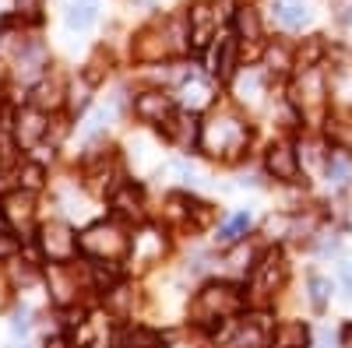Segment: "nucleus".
Wrapping results in <instances>:
<instances>
[{
  "mask_svg": "<svg viewBox=\"0 0 352 348\" xmlns=\"http://www.w3.org/2000/svg\"><path fill=\"white\" fill-rule=\"evenodd\" d=\"M250 130L247 124L240 120V116H232V113H215L212 120H204L201 124V152H208L215 159H232L243 144H247Z\"/></svg>",
  "mask_w": 352,
  "mask_h": 348,
  "instance_id": "nucleus-1",
  "label": "nucleus"
},
{
  "mask_svg": "<svg viewBox=\"0 0 352 348\" xmlns=\"http://www.w3.org/2000/svg\"><path fill=\"white\" fill-rule=\"evenodd\" d=\"M194 316L201 324L208 321H226V316H236L243 310V292L236 285H226V281H215V285H204L197 299H194Z\"/></svg>",
  "mask_w": 352,
  "mask_h": 348,
  "instance_id": "nucleus-2",
  "label": "nucleus"
},
{
  "mask_svg": "<svg viewBox=\"0 0 352 348\" xmlns=\"http://www.w3.org/2000/svg\"><path fill=\"white\" fill-rule=\"evenodd\" d=\"M78 246L85 253H92V257H102V260H116V257H124L131 240L124 236V229L116 225V222H96L92 229H85L81 232V240Z\"/></svg>",
  "mask_w": 352,
  "mask_h": 348,
  "instance_id": "nucleus-3",
  "label": "nucleus"
},
{
  "mask_svg": "<svg viewBox=\"0 0 352 348\" xmlns=\"http://www.w3.org/2000/svg\"><path fill=\"white\" fill-rule=\"evenodd\" d=\"M285 275H289V264H285L282 250H268V253L257 260V268H254V281H250L254 299L257 303H268L278 288L285 285Z\"/></svg>",
  "mask_w": 352,
  "mask_h": 348,
  "instance_id": "nucleus-4",
  "label": "nucleus"
},
{
  "mask_svg": "<svg viewBox=\"0 0 352 348\" xmlns=\"http://www.w3.org/2000/svg\"><path fill=\"white\" fill-rule=\"evenodd\" d=\"M187 25H190V43L194 49H204L212 43L215 28H219V8L212 0H197V4L187 8Z\"/></svg>",
  "mask_w": 352,
  "mask_h": 348,
  "instance_id": "nucleus-5",
  "label": "nucleus"
},
{
  "mask_svg": "<svg viewBox=\"0 0 352 348\" xmlns=\"http://www.w3.org/2000/svg\"><path fill=\"white\" fill-rule=\"evenodd\" d=\"M39 246H43V253L50 257V260H71L74 257V232L64 225V222H46L43 229H39Z\"/></svg>",
  "mask_w": 352,
  "mask_h": 348,
  "instance_id": "nucleus-6",
  "label": "nucleus"
},
{
  "mask_svg": "<svg viewBox=\"0 0 352 348\" xmlns=\"http://www.w3.org/2000/svg\"><path fill=\"white\" fill-rule=\"evenodd\" d=\"M275 327L268 324V316H247L236 324V334L229 338V348H268Z\"/></svg>",
  "mask_w": 352,
  "mask_h": 348,
  "instance_id": "nucleus-7",
  "label": "nucleus"
},
{
  "mask_svg": "<svg viewBox=\"0 0 352 348\" xmlns=\"http://www.w3.org/2000/svg\"><path fill=\"white\" fill-rule=\"evenodd\" d=\"M264 165H268V172L275 180H282V183H292L300 176V152L292 148V144H272L268 148V159H264Z\"/></svg>",
  "mask_w": 352,
  "mask_h": 348,
  "instance_id": "nucleus-8",
  "label": "nucleus"
},
{
  "mask_svg": "<svg viewBox=\"0 0 352 348\" xmlns=\"http://www.w3.org/2000/svg\"><path fill=\"white\" fill-rule=\"evenodd\" d=\"M296 102L303 113H314L324 106V78H320L317 67H303V78L296 84Z\"/></svg>",
  "mask_w": 352,
  "mask_h": 348,
  "instance_id": "nucleus-9",
  "label": "nucleus"
},
{
  "mask_svg": "<svg viewBox=\"0 0 352 348\" xmlns=\"http://www.w3.org/2000/svg\"><path fill=\"white\" fill-rule=\"evenodd\" d=\"M134 113L144 124H162L166 116H173V99L166 92H141L134 99Z\"/></svg>",
  "mask_w": 352,
  "mask_h": 348,
  "instance_id": "nucleus-10",
  "label": "nucleus"
},
{
  "mask_svg": "<svg viewBox=\"0 0 352 348\" xmlns=\"http://www.w3.org/2000/svg\"><path fill=\"white\" fill-rule=\"evenodd\" d=\"M14 134H18V144H21V148H32V144H36V141L46 134V124H43V109L28 106L25 113H18Z\"/></svg>",
  "mask_w": 352,
  "mask_h": 348,
  "instance_id": "nucleus-11",
  "label": "nucleus"
},
{
  "mask_svg": "<svg viewBox=\"0 0 352 348\" xmlns=\"http://www.w3.org/2000/svg\"><path fill=\"white\" fill-rule=\"evenodd\" d=\"M116 348H162V334L144 324H127L116 331Z\"/></svg>",
  "mask_w": 352,
  "mask_h": 348,
  "instance_id": "nucleus-12",
  "label": "nucleus"
},
{
  "mask_svg": "<svg viewBox=\"0 0 352 348\" xmlns=\"http://www.w3.org/2000/svg\"><path fill=\"white\" fill-rule=\"evenodd\" d=\"M159 127H162V134H166L173 144H190V141H201L197 124L190 120V116H184V113H173V116H166V120H162Z\"/></svg>",
  "mask_w": 352,
  "mask_h": 348,
  "instance_id": "nucleus-13",
  "label": "nucleus"
},
{
  "mask_svg": "<svg viewBox=\"0 0 352 348\" xmlns=\"http://www.w3.org/2000/svg\"><path fill=\"white\" fill-rule=\"evenodd\" d=\"M310 327L303 321H282L272 334V348H307Z\"/></svg>",
  "mask_w": 352,
  "mask_h": 348,
  "instance_id": "nucleus-14",
  "label": "nucleus"
},
{
  "mask_svg": "<svg viewBox=\"0 0 352 348\" xmlns=\"http://www.w3.org/2000/svg\"><path fill=\"white\" fill-rule=\"evenodd\" d=\"M32 194L28 190H14L4 197V218L14 222V225H32Z\"/></svg>",
  "mask_w": 352,
  "mask_h": 348,
  "instance_id": "nucleus-15",
  "label": "nucleus"
},
{
  "mask_svg": "<svg viewBox=\"0 0 352 348\" xmlns=\"http://www.w3.org/2000/svg\"><path fill=\"white\" fill-rule=\"evenodd\" d=\"M272 11H275L278 25H285V28H303L310 21V8L303 0H275Z\"/></svg>",
  "mask_w": 352,
  "mask_h": 348,
  "instance_id": "nucleus-16",
  "label": "nucleus"
},
{
  "mask_svg": "<svg viewBox=\"0 0 352 348\" xmlns=\"http://www.w3.org/2000/svg\"><path fill=\"white\" fill-rule=\"evenodd\" d=\"M60 102H64V84L56 81V78H46V81H39L36 89H32V106L43 109V113L46 109H56Z\"/></svg>",
  "mask_w": 352,
  "mask_h": 348,
  "instance_id": "nucleus-17",
  "label": "nucleus"
},
{
  "mask_svg": "<svg viewBox=\"0 0 352 348\" xmlns=\"http://www.w3.org/2000/svg\"><path fill=\"white\" fill-rule=\"evenodd\" d=\"M113 211L120 218H141V190L134 183H124L113 194Z\"/></svg>",
  "mask_w": 352,
  "mask_h": 348,
  "instance_id": "nucleus-18",
  "label": "nucleus"
},
{
  "mask_svg": "<svg viewBox=\"0 0 352 348\" xmlns=\"http://www.w3.org/2000/svg\"><path fill=\"white\" fill-rule=\"evenodd\" d=\"M215 78L229 81L232 71H236V39H219V53H215Z\"/></svg>",
  "mask_w": 352,
  "mask_h": 348,
  "instance_id": "nucleus-19",
  "label": "nucleus"
},
{
  "mask_svg": "<svg viewBox=\"0 0 352 348\" xmlns=\"http://www.w3.org/2000/svg\"><path fill=\"white\" fill-rule=\"evenodd\" d=\"M324 172H328V180H331L335 187H345V183L352 180V159L342 155V152H328V159H324Z\"/></svg>",
  "mask_w": 352,
  "mask_h": 348,
  "instance_id": "nucleus-20",
  "label": "nucleus"
},
{
  "mask_svg": "<svg viewBox=\"0 0 352 348\" xmlns=\"http://www.w3.org/2000/svg\"><path fill=\"white\" fill-rule=\"evenodd\" d=\"M96 11H99V4L96 0H71V8H67V28H88L96 21Z\"/></svg>",
  "mask_w": 352,
  "mask_h": 348,
  "instance_id": "nucleus-21",
  "label": "nucleus"
},
{
  "mask_svg": "<svg viewBox=\"0 0 352 348\" xmlns=\"http://www.w3.org/2000/svg\"><path fill=\"white\" fill-rule=\"evenodd\" d=\"M232 21H236V32H240V39H247V43H257V39L264 36L261 18H257V11H254V8H240Z\"/></svg>",
  "mask_w": 352,
  "mask_h": 348,
  "instance_id": "nucleus-22",
  "label": "nucleus"
},
{
  "mask_svg": "<svg viewBox=\"0 0 352 348\" xmlns=\"http://www.w3.org/2000/svg\"><path fill=\"white\" fill-rule=\"evenodd\" d=\"M43 64H46V49L39 43H21V49H18V71L21 74H32Z\"/></svg>",
  "mask_w": 352,
  "mask_h": 348,
  "instance_id": "nucleus-23",
  "label": "nucleus"
},
{
  "mask_svg": "<svg viewBox=\"0 0 352 348\" xmlns=\"http://www.w3.org/2000/svg\"><path fill=\"white\" fill-rule=\"evenodd\" d=\"M247 229H250V211H240V215H232V218L219 229V240H222V243H236Z\"/></svg>",
  "mask_w": 352,
  "mask_h": 348,
  "instance_id": "nucleus-24",
  "label": "nucleus"
},
{
  "mask_svg": "<svg viewBox=\"0 0 352 348\" xmlns=\"http://www.w3.org/2000/svg\"><path fill=\"white\" fill-rule=\"evenodd\" d=\"M212 99V89L204 84L201 78H190V84H184V102L190 106V109H197V106H204Z\"/></svg>",
  "mask_w": 352,
  "mask_h": 348,
  "instance_id": "nucleus-25",
  "label": "nucleus"
},
{
  "mask_svg": "<svg viewBox=\"0 0 352 348\" xmlns=\"http://www.w3.org/2000/svg\"><path fill=\"white\" fill-rule=\"evenodd\" d=\"M43 180H46V169H43L39 162H25V165H21V187H25L28 194L39 190Z\"/></svg>",
  "mask_w": 352,
  "mask_h": 348,
  "instance_id": "nucleus-26",
  "label": "nucleus"
},
{
  "mask_svg": "<svg viewBox=\"0 0 352 348\" xmlns=\"http://www.w3.org/2000/svg\"><path fill=\"white\" fill-rule=\"evenodd\" d=\"M328 288H331V281H328V278L310 275V299H314V306H317V310L328 303Z\"/></svg>",
  "mask_w": 352,
  "mask_h": 348,
  "instance_id": "nucleus-27",
  "label": "nucleus"
},
{
  "mask_svg": "<svg viewBox=\"0 0 352 348\" xmlns=\"http://www.w3.org/2000/svg\"><path fill=\"white\" fill-rule=\"evenodd\" d=\"M109 116H113L109 109H99V113H92V120L85 124V137H96L102 127H109Z\"/></svg>",
  "mask_w": 352,
  "mask_h": 348,
  "instance_id": "nucleus-28",
  "label": "nucleus"
},
{
  "mask_svg": "<svg viewBox=\"0 0 352 348\" xmlns=\"http://www.w3.org/2000/svg\"><path fill=\"white\" fill-rule=\"evenodd\" d=\"M236 92H240L243 99H257V92H261V74H247V78H240Z\"/></svg>",
  "mask_w": 352,
  "mask_h": 348,
  "instance_id": "nucleus-29",
  "label": "nucleus"
},
{
  "mask_svg": "<svg viewBox=\"0 0 352 348\" xmlns=\"http://www.w3.org/2000/svg\"><path fill=\"white\" fill-rule=\"evenodd\" d=\"M18 250H21L18 236H11V232H0V260H11Z\"/></svg>",
  "mask_w": 352,
  "mask_h": 348,
  "instance_id": "nucleus-30",
  "label": "nucleus"
},
{
  "mask_svg": "<svg viewBox=\"0 0 352 348\" xmlns=\"http://www.w3.org/2000/svg\"><path fill=\"white\" fill-rule=\"evenodd\" d=\"M18 4V18H39V8H43V0H14Z\"/></svg>",
  "mask_w": 352,
  "mask_h": 348,
  "instance_id": "nucleus-31",
  "label": "nucleus"
},
{
  "mask_svg": "<svg viewBox=\"0 0 352 348\" xmlns=\"http://www.w3.org/2000/svg\"><path fill=\"white\" fill-rule=\"evenodd\" d=\"M85 106H88V81L81 84V89L74 84V92H71V109H85Z\"/></svg>",
  "mask_w": 352,
  "mask_h": 348,
  "instance_id": "nucleus-32",
  "label": "nucleus"
},
{
  "mask_svg": "<svg viewBox=\"0 0 352 348\" xmlns=\"http://www.w3.org/2000/svg\"><path fill=\"white\" fill-rule=\"evenodd\" d=\"M11 331H14V334H25V331H28V313H25V310H21V313H14Z\"/></svg>",
  "mask_w": 352,
  "mask_h": 348,
  "instance_id": "nucleus-33",
  "label": "nucleus"
},
{
  "mask_svg": "<svg viewBox=\"0 0 352 348\" xmlns=\"http://www.w3.org/2000/svg\"><path fill=\"white\" fill-rule=\"evenodd\" d=\"M342 281L352 288V264H342Z\"/></svg>",
  "mask_w": 352,
  "mask_h": 348,
  "instance_id": "nucleus-34",
  "label": "nucleus"
},
{
  "mask_svg": "<svg viewBox=\"0 0 352 348\" xmlns=\"http://www.w3.org/2000/svg\"><path fill=\"white\" fill-rule=\"evenodd\" d=\"M342 348H352V324L342 331Z\"/></svg>",
  "mask_w": 352,
  "mask_h": 348,
  "instance_id": "nucleus-35",
  "label": "nucleus"
},
{
  "mask_svg": "<svg viewBox=\"0 0 352 348\" xmlns=\"http://www.w3.org/2000/svg\"><path fill=\"white\" fill-rule=\"evenodd\" d=\"M43 348H64V341H60V338H50V341H46Z\"/></svg>",
  "mask_w": 352,
  "mask_h": 348,
  "instance_id": "nucleus-36",
  "label": "nucleus"
},
{
  "mask_svg": "<svg viewBox=\"0 0 352 348\" xmlns=\"http://www.w3.org/2000/svg\"><path fill=\"white\" fill-rule=\"evenodd\" d=\"M345 141H349V144H352V134H345Z\"/></svg>",
  "mask_w": 352,
  "mask_h": 348,
  "instance_id": "nucleus-37",
  "label": "nucleus"
}]
</instances>
